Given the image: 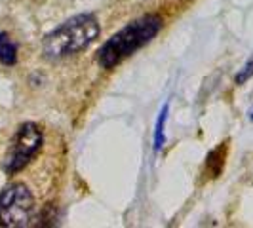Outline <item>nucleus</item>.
Instances as JSON below:
<instances>
[{
	"label": "nucleus",
	"instance_id": "nucleus-6",
	"mask_svg": "<svg viewBox=\"0 0 253 228\" xmlns=\"http://www.w3.org/2000/svg\"><path fill=\"white\" fill-rule=\"evenodd\" d=\"M168 113H169V105L166 103L164 107H162V111L158 114V118H156V126H154V152H160L162 151V147H164L166 143V120H168Z\"/></svg>",
	"mask_w": 253,
	"mask_h": 228
},
{
	"label": "nucleus",
	"instance_id": "nucleus-4",
	"mask_svg": "<svg viewBox=\"0 0 253 228\" xmlns=\"http://www.w3.org/2000/svg\"><path fill=\"white\" fill-rule=\"evenodd\" d=\"M42 143H44L42 129L35 122H25L23 126H19V129L13 135L12 143H10V149H8V154L4 158L2 169L8 175L19 173L40 152Z\"/></svg>",
	"mask_w": 253,
	"mask_h": 228
},
{
	"label": "nucleus",
	"instance_id": "nucleus-3",
	"mask_svg": "<svg viewBox=\"0 0 253 228\" xmlns=\"http://www.w3.org/2000/svg\"><path fill=\"white\" fill-rule=\"evenodd\" d=\"M35 217V198L21 183H13L0 194V227L21 228Z\"/></svg>",
	"mask_w": 253,
	"mask_h": 228
},
{
	"label": "nucleus",
	"instance_id": "nucleus-2",
	"mask_svg": "<svg viewBox=\"0 0 253 228\" xmlns=\"http://www.w3.org/2000/svg\"><path fill=\"white\" fill-rule=\"evenodd\" d=\"M99 37V21L91 13H80L51 31L42 42V51L48 59H63L86 50Z\"/></svg>",
	"mask_w": 253,
	"mask_h": 228
},
{
	"label": "nucleus",
	"instance_id": "nucleus-5",
	"mask_svg": "<svg viewBox=\"0 0 253 228\" xmlns=\"http://www.w3.org/2000/svg\"><path fill=\"white\" fill-rule=\"evenodd\" d=\"M225 156H227V145H219L217 149L208 154L206 158V177L215 179L221 175L225 167Z\"/></svg>",
	"mask_w": 253,
	"mask_h": 228
},
{
	"label": "nucleus",
	"instance_id": "nucleus-8",
	"mask_svg": "<svg viewBox=\"0 0 253 228\" xmlns=\"http://www.w3.org/2000/svg\"><path fill=\"white\" fill-rule=\"evenodd\" d=\"M253 76V55L244 63L240 71H238V75H236V84L240 86V84H246L250 78Z\"/></svg>",
	"mask_w": 253,
	"mask_h": 228
},
{
	"label": "nucleus",
	"instance_id": "nucleus-1",
	"mask_svg": "<svg viewBox=\"0 0 253 228\" xmlns=\"http://www.w3.org/2000/svg\"><path fill=\"white\" fill-rule=\"evenodd\" d=\"M162 29V19L158 15H145L135 19L133 23L120 29L116 35L109 38L99 50L97 61L103 69H113L120 65L129 55L149 44Z\"/></svg>",
	"mask_w": 253,
	"mask_h": 228
},
{
	"label": "nucleus",
	"instance_id": "nucleus-9",
	"mask_svg": "<svg viewBox=\"0 0 253 228\" xmlns=\"http://www.w3.org/2000/svg\"><path fill=\"white\" fill-rule=\"evenodd\" d=\"M252 120H253V114H252Z\"/></svg>",
	"mask_w": 253,
	"mask_h": 228
},
{
	"label": "nucleus",
	"instance_id": "nucleus-7",
	"mask_svg": "<svg viewBox=\"0 0 253 228\" xmlns=\"http://www.w3.org/2000/svg\"><path fill=\"white\" fill-rule=\"evenodd\" d=\"M0 61L4 65H13L17 61V46L6 33H0Z\"/></svg>",
	"mask_w": 253,
	"mask_h": 228
}]
</instances>
